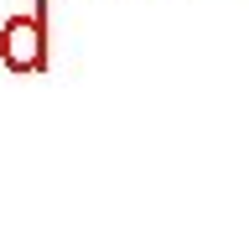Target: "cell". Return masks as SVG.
Here are the masks:
<instances>
[{"instance_id": "1", "label": "cell", "mask_w": 249, "mask_h": 233, "mask_svg": "<svg viewBox=\"0 0 249 233\" xmlns=\"http://www.w3.org/2000/svg\"><path fill=\"white\" fill-rule=\"evenodd\" d=\"M0 57L16 73H42L47 67V26L42 16H16L0 26Z\"/></svg>"}]
</instances>
